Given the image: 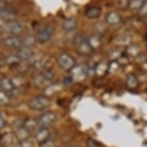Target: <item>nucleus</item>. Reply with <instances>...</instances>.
<instances>
[{
  "label": "nucleus",
  "instance_id": "nucleus-1",
  "mask_svg": "<svg viewBox=\"0 0 147 147\" xmlns=\"http://www.w3.org/2000/svg\"><path fill=\"white\" fill-rule=\"evenodd\" d=\"M50 105V100L45 95L43 96H36L30 99L28 102V107L34 111H43Z\"/></svg>",
  "mask_w": 147,
  "mask_h": 147
},
{
  "label": "nucleus",
  "instance_id": "nucleus-2",
  "mask_svg": "<svg viewBox=\"0 0 147 147\" xmlns=\"http://www.w3.org/2000/svg\"><path fill=\"white\" fill-rule=\"evenodd\" d=\"M75 46L79 53L82 55H88L93 51L88 42V39H86L84 36H78L75 42Z\"/></svg>",
  "mask_w": 147,
  "mask_h": 147
},
{
  "label": "nucleus",
  "instance_id": "nucleus-3",
  "mask_svg": "<svg viewBox=\"0 0 147 147\" xmlns=\"http://www.w3.org/2000/svg\"><path fill=\"white\" fill-rule=\"evenodd\" d=\"M58 64L64 70H72L75 67V60L71 55L67 53H62L58 57Z\"/></svg>",
  "mask_w": 147,
  "mask_h": 147
},
{
  "label": "nucleus",
  "instance_id": "nucleus-4",
  "mask_svg": "<svg viewBox=\"0 0 147 147\" xmlns=\"http://www.w3.org/2000/svg\"><path fill=\"white\" fill-rule=\"evenodd\" d=\"M72 76L71 78L76 81H80V80L84 79L87 75V66L84 65V64H80V65H78L73 68L72 70Z\"/></svg>",
  "mask_w": 147,
  "mask_h": 147
},
{
  "label": "nucleus",
  "instance_id": "nucleus-5",
  "mask_svg": "<svg viewBox=\"0 0 147 147\" xmlns=\"http://www.w3.org/2000/svg\"><path fill=\"white\" fill-rule=\"evenodd\" d=\"M55 120H56L55 113H51V112H47V113H44L43 115L37 120V122H38V125L40 127H47V129H48V126H50V125L55 122Z\"/></svg>",
  "mask_w": 147,
  "mask_h": 147
},
{
  "label": "nucleus",
  "instance_id": "nucleus-6",
  "mask_svg": "<svg viewBox=\"0 0 147 147\" xmlns=\"http://www.w3.org/2000/svg\"><path fill=\"white\" fill-rule=\"evenodd\" d=\"M105 22L109 26H118L119 24L122 22V17L119 13L115 11H110L107 13V15L105 16Z\"/></svg>",
  "mask_w": 147,
  "mask_h": 147
},
{
  "label": "nucleus",
  "instance_id": "nucleus-7",
  "mask_svg": "<svg viewBox=\"0 0 147 147\" xmlns=\"http://www.w3.org/2000/svg\"><path fill=\"white\" fill-rule=\"evenodd\" d=\"M50 138V131L47 127H40V129L35 132L34 139L37 143L41 144L42 142L46 141L47 139Z\"/></svg>",
  "mask_w": 147,
  "mask_h": 147
},
{
  "label": "nucleus",
  "instance_id": "nucleus-8",
  "mask_svg": "<svg viewBox=\"0 0 147 147\" xmlns=\"http://www.w3.org/2000/svg\"><path fill=\"white\" fill-rule=\"evenodd\" d=\"M17 137L15 136V134H5L1 138V145L4 147H13L17 144Z\"/></svg>",
  "mask_w": 147,
  "mask_h": 147
},
{
  "label": "nucleus",
  "instance_id": "nucleus-9",
  "mask_svg": "<svg viewBox=\"0 0 147 147\" xmlns=\"http://www.w3.org/2000/svg\"><path fill=\"white\" fill-rule=\"evenodd\" d=\"M30 130L26 129L25 126H21L15 131V136L17 137L18 141L22 142L30 138Z\"/></svg>",
  "mask_w": 147,
  "mask_h": 147
},
{
  "label": "nucleus",
  "instance_id": "nucleus-10",
  "mask_svg": "<svg viewBox=\"0 0 147 147\" xmlns=\"http://www.w3.org/2000/svg\"><path fill=\"white\" fill-rule=\"evenodd\" d=\"M88 42L90 44L92 51H96V49H100L102 46V39L99 35H92L88 39Z\"/></svg>",
  "mask_w": 147,
  "mask_h": 147
},
{
  "label": "nucleus",
  "instance_id": "nucleus-11",
  "mask_svg": "<svg viewBox=\"0 0 147 147\" xmlns=\"http://www.w3.org/2000/svg\"><path fill=\"white\" fill-rule=\"evenodd\" d=\"M101 15V8L98 6H92L86 9L85 16L88 19H96Z\"/></svg>",
  "mask_w": 147,
  "mask_h": 147
},
{
  "label": "nucleus",
  "instance_id": "nucleus-12",
  "mask_svg": "<svg viewBox=\"0 0 147 147\" xmlns=\"http://www.w3.org/2000/svg\"><path fill=\"white\" fill-rule=\"evenodd\" d=\"M125 85L129 89H136L138 86V79L134 74H127L125 78Z\"/></svg>",
  "mask_w": 147,
  "mask_h": 147
},
{
  "label": "nucleus",
  "instance_id": "nucleus-13",
  "mask_svg": "<svg viewBox=\"0 0 147 147\" xmlns=\"http://www.w3.org/2000/svg\"><path fill=\"white\" fill-rule=\"evenodd\" d=\"M52 36V30L50 28H45L39 33L37 36V40L39 42H46Z\"/></svg>",
  "mask_w": 147,
  "mask_h": 147
},
{
  "label": "nucleus",
  "instance_id": "nucleus-14",
  "mask_svg": "<svg viewBox=\"0 0 147 147\" xmlns=\"http://www.w3.org/2000/svg\"><path fill=\"white\" fill-rule=\"evenodd\" d=\"M109 66L107 63L105 62V61H101V62H99L98 64H97L96 68H95V72L97 75H99V76H102V75H104L106 73V71L108 70Z\"/></svg>",
  "mask_w": 147,
  "mask_h": 147
},
{
  "label": "nucleus",
  "instance_id": "nucleus-15",
  "mask_svg": "<svg viewBox=\"0 0 147 147\" xmlns=\"http://www.w3.org/2000/svg\"><path fill=\"white\" fill-rule=\"evenodd\" d=\"M143 0H129L127 8H129L130 10H139L142 4H143Z\"/></svg>",
  "mask_w": 147,
  "mask_h": 147
},
{
  "label": "nucleus",
  "instance_id": "nucleus-16",
  "mask_svg": "<svg viewBox=\"0 0 147 147\" xmlns=\"http://www.w3.org/2000/svg\"><path fill=\"white\" fill-rule=\"evenodd\" d=\"M127 54H129L130 56H137L140 53V47L137 44H129L127 47Z\"/></svg>",
  "mask_w": 147,
  "mask_h": 147
},
{
  "label": "nucleus",
  "instance_id": "nucleus-17",
  "mask_svg": "<svg viewBox=\"0 0 147 147\" xmlns=\"http://www.w3.org/2000/svg\"><path fill=\"white\" fill-rule=\"evenodd\" d=\"M36 125H38V122H36V120H32V118H30V120H26V122L24 124L23 126H25L26 129H28L30 131H32L35 127H36Z\"/></svg>",
  "mask_w": 147,
  "mask_h": 147
},
{
  "label": "nucleus",
  "instance_id": "nucleus-18",
  "mask_svg": "<svg viewBox=\"0 0 147 147\" xmlns=\"http://www.w3.org/2000/svg\"><path fill=\"white\" fill-rule=\"evenodd\" d=\"M0 86L3 88L4 92H6V93H8V92L12 91V89H13L14 85H13V82L12 81H9V80H3L1 83H0Z\"/></svg>",
  "mask_w": 147,
  "mask_h": 147
},
{
  "label": "nucleus",
  "instance_id": "nucleus-19",
  "mask_svg": "<svg viewBox=\"0 0 147 147\" xmlns=\"http://www.w3.org/2000/svg\"><path fill=\"white\" fill-rule=\"evenodd\" d=\"M63 27H64V29L67 31H72L74 29H76V27H77V22H76V20H74V19H70V20L65 21Z\"/></svg>",
  "mask_w": 147,
  "mask_h": 147
},
{
  "label": "nucleus",
  "instance_id": "nucleus-20",
  "mask_svg": "<svg viewBox=\"0 0 147 147\" xmlns=\"http://www.w3.org/2000/svg\"><path fill=\"white\" fill-rule=\"evenodd\" d=\"M8 102H9V97L6 92L0 91V106L6 105Z\"/></svg>",
  "mask_w": 147,
  "mask_h": 147
},
{
  "label": "nucleus",
  "instance_id": "nucleus-21",
  "mask_svg": "<svg viewBox=\"0 0 147 147\" xmlns=\"http://www.w3.org/2000/svg\"><path fill=\"white\" fill-rule=\"evenodd\" d=\"M138 14L141 17H146L147 16V1H144L140 9L138 10Z\"/></svg>",
  "mask_w": 147,
  "mask_h": 147
},
{
  "label": "nucleus",
  "instance_id": "nucleus-22",
  "mask_svg": "<svg viewBox=\"0 0 147 147\" xmlns=\"http://www.w3.org/2000/svg\"><path fill=\"white\" fill-rule=\"evenodd\" d=\"M86 147H101V144L97 142L95 139L88 138L86 140Z\"/></svg>",
  "mask_w": 147,
  "mask_h": 147
},
{
  "label": "nucleus",
  "instance_id": "nucleus-23",
  "mask_svg": "<svg viewBox=\"0 0 147 147\" xmlns=\"http://www.w3.org/2000/svg\"><path fill=\"white\" fill-rule=\"evenodd\" d=\"M39 147H56V145H55V142L52 140L51 138H49V139H47L46 141L39 144Z\"/></svg>",
  "mask_w": 147,
  "mask_h": 147
},
{
  "label": "nucleus",
  "instance_id": "nucleus-24",
  "mask_svg": "<svg viewBox=\"0 0 147 147\" xmlns=\"http://www.w3.org/2000/svg\"><path fill=\"white\" fill-rule=\"evenodd\" d=\"M19 147H34V143H32V142L30 140V138H28L27 140L20 142Z\"/></svg>",
  "mask_w": 147,
  "mask_h": 147
},
{
  "label": "nucleus",
  "instance_id": "nucleus-25",
  "mask_svg": "<svg viewBox=\"0 0 147 147\" xmlns=\"http://www.w3.org/2000/svg\"><path fill=\"white\" fill-rule=\"evenodd\" d=\"M5 125V122H4L3 118H2V116L0 115V129H2V127Z\"/></svg>",
  "mask_w": 147,
  "mask_h": 147
},
{
  "label": "nucleus",
  "instance_id": "nucleus-26",
  "mask_svg": "<svg viewBox=\"0 0 147 147\" xmlns=\"http://www.w3.org/2000/svg\"><path fill=\"white\" fill-rule=\"evenodd\" d=\"M71 147H80V146H71Z\"/></svg>",
  "mask_w": 147,
  "mask_h": 147
},
{
  "label": "nucleus",
  "instance_id": "nucleus-27",
  "mask_svg": "<svg viewBox=\"0 0 147 147\" xmlns=\"http://www.w3.org/2000/svg\"><path fill=\"white\" fill-rule=\"evenodd\" d=\"M143 1H147V0H143Z\"/></svg>",
  "mask_w": 147,
  "mask_h": 147
}]
</instances>
